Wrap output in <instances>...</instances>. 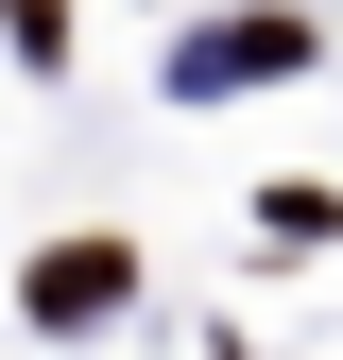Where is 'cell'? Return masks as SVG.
I'll return each mask as SVG.
<instances>
[{
    "label": "cell",
    "instance_id": "obj_1",
    "mask_svg": "<svg viewBox=\"0 0 343 360\" xmlns=\"http://www.w3.org/2000/svg\"><path fill=\"white\" fill-rule=\"evenodd\" d=\"M34 309H52V326H103L120 309V240H69L52 275H34Z\"/></svg>",
    "mask_w": 343,
    "mask_h": 360
}]
</instances>
